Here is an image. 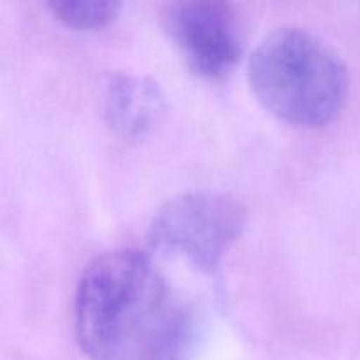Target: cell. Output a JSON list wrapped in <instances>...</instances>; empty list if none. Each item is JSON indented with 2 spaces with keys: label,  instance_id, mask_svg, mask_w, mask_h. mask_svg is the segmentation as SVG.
Here are the masks:
<instances>
[{
  "label": "cell",
  "instance_id": "cell-6",
  "mask_svg": "<svg viewBox=\"0 0 360 360\" xmlns=\"http://www.w3.org/2000/svg\"><path fill=\"white\" fill-rule=\"evenodd\" d=\"M48 7L67 27L95 30L111 23L118 16L122 4L111 0H53Z\"/></svg>",
  "mask_w": 360,
  "mask_h": 360
},
{
  "label": "cell",
  "instance_id": "cell-2",
  "mask_svg": "<svg viewBox=\"0 0 360 360\" xmlns=\"http://www.w3.org/2000/svg\"><path fill=\"white\" fill-rule=\"evenodd\" d=\"M248 81L271 115L306 129L333 123L350 91L341 56L299 27L278 28L264 37L250 58Z\"/></svg>",
  "mask_w": 360,
  "mask_h": 360
},
{
  "label": "cell",
  "instance_id": "cell-3",
  "mask_svg": "<svg viewBox=\"0 0 360 360\" xmlns=\"http://www.w3.org/2000/svg\"><path fill=\"white\" fill-rule=\"evenodd\" d=\"M248 210L225 192H186L172 197L155 214L150 243L178 255L206 273L218 269L224 257L243 234Z\"/></svg>",
  "mask_w": 360,
  "mask_h": 360
},
{
  "label": "cell",
  "instance_id": "cell-1",
  "mask_svg": "<svg viewBox=\"0 0 360 360\" xmlns=\"http://www.w3.org/2000/svg\"><path fill=\"white\" fill-rule=\"evenodd\" d=\"M74 333L88 360H185L193 315L150 257L123 248L81 273Z\"/></svg>",
  "mask_w": 360,
  "mask_h": 360
},
{
  "label": "cell",
  "instance_id": "cell-5",
  "mask_svg": "<svg viewBox=\"0 0 360 360\" xmlns=\"http://www.w3.org/2000/svg\"><path fill=\"white\" fill-rule=\"evenodd\" d=\"M102 109L105 123L120 139L136 141L160 122L165 101L155 81L132 74H115L105 83Z\"/></svg>",
  "mask_w": 360,
  "mask_h": 360
},
{
  "label": "cell",
  "instance_id": "cell-4",
  "mask_svg": "<svg viewBox=\"0 0 360 360\" xmlns=\"http://www.w3.org/2000/svg\"><path fill=\"white\" fill-rule=\"evenodd\" d=\"M164 28L190 69L206 79H224L245 48V28L232 4L183 0L162 11Z\"/></svg>",
  "mask_w": 360,
  "mask_h": 360
}]
</instances>
